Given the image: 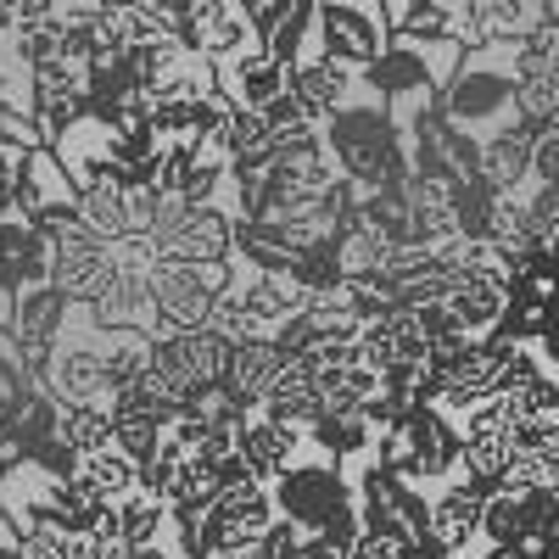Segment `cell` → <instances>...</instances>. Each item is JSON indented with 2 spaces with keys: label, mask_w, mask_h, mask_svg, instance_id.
Segmentation results:
<instances>
[{
  "label": "cell",
  "mask_w": 559,
  "mask_h": 559,
  "mask_svg": "<svg viewBox=\"0 0 559 559\" xmlns=\"http://www.w3.org/2000/svg\"><path fill=\"white\" fill-rule=\"evenodd\" d=\"M381 7H397V0H381Z\"/></svg>",
  "instance_id": "cell-30"
},
{
  "label": "cell",
  "mask_w": 559,
  "mask_h": 559,
  "mask_svg": "<svg viewBox=\"0 0 559 559\" xmlns=\"http://www.w3.org/2000/svg\"><path fill=\"white\" fill-rule=\"evenodd\" d=\"M157 258H179V263H224L229 241H236V213H224L218 202H185L163 191L157 224H152Z\"/></svg>",
  "instance_id": "cell-4"
},
{
  "label": "cell",
  "mask_w": 559,
  "mask_h": 559,
  "mask_svg": "<svg viewBox=\"0 0 559 559\" xmlns=\"http://www.w3.org/2000/svg\"><path fill=\"white\" fill-rule=\"evenodd\" d=\"M236 274V258L224 263H179V258H157L146 269V286H152V302H157V324H152V342L157 336H174V331H197L207 319V302L213 292L229 286Z\"/></svg>",
  "instance_id": "cell-3"
},
{
  "label": "cell",
  "mask_w": 559,
  "mask_h": 559,
  "mask_svg": "<svg viewBox=\"0 0 559 559\" xmlns=\"http://www.w3.org/2000/svg\"><path fill=\"white\" fill-rule=\"evenodd\" d=\"M358 358L369 369H397V364H419V358H426V331H419L414 308L392 302L381 319H369L358 331Z\"/></svg>",
  "instance_id": "cell-11"
},
{
  "label": "cell",
  "mask_w": 559,
  "mask_h": 559,
  "mask_svg": "<svg viewBox=\"0 0 559 559\" xmlns=\"http://www.w3.org/2000/svg\"><path fill=\"white\" fill-rule=\"evenodd\" d=\"M481 543H515L521 537V492H509V487H492L481 498Z\"/></svg>",
  "instance_id": "cell-25"
},
{
  "label": "cell",
  "mask_w": 559,
  "mask_h": 559,
  "mask_svg": "<svg viewBox=\"0 0 559 559\" xmlns=\"http://www.w3.org/2000/svg\"><path fill=\"white\" fill-rule=\"evenodd\" d=\"M57 437L79 453L112 442V408L96 397V403H57Z\"/></svg>",
  "instance_id": "cell-24"
},
{
  "label": "cell",
  "mask_w": 559,
  "mask_h": 559,
  "mask_svg": "<svg viewBox=\"0 0 559 559\" xmlns=\"http://www.w3.org/2000/svg\"><path fill=\"white\" fill-rule=\"evenodd\" d=\"M17 107H28V96H12V79H7V68H0V123H7V112H17Z\"/></svg>",
  "instance_id": "cell-28"
},
{
  "label": "cell",
  "mask_w": 559,
  "mask_h": 559,
  "mask_svg": "<svg viewBox=\"0 0 559 559\" xmlns=\"http://www.w3.org/2000/svg\"><path fill=\"white\" fill-rule=\"evenodd\" d=\"M442 118L453 129H503L515 123V68H492V62H471L453 84H448V102Z\"/></svg>",
  "instance_id": "cell-8"
},
{
  "label": "cell",
  "mask_w": 559,
  "mask_h": 559,
  "mask_svg": "<svg viewBox=\"0 0 559 559\" xmlns=\"http://www.w3.org/2000/svg\"><path fill=\"white\" fill-rule=\"evenodd\" d=\"M286 90L313 112V118H324V112H336L353 90H358V73L347 68V62H336V57H297L292 68H286Z\"/></svg>",
  "instance_id": "cell-16"
},
{
  "label": "cell",
  "mask_w": 559,
  "mask_h": 559,
  "mask_svg": "<svg viewBox=\"0 0 559 559\" xmlns=\"http://www.w3.org/2000/svg\"><path fill=\"white\" fill-rule=\"evenodd\" d=\"M292 353H280L274 336H252V342H229V364H224V397L236 408H258L269 381L280 376V364H286Z\"/></svg>",
  "instance_id": "cell-15"
},
{
  "label": "cell",
  "mask_w": 559,
  "mask_h": 559,
  "mask_svg": "<svg viewBox=\"0 0 559 559\" xmlns=\"http://www.w3.org/2000/svg\"><path fill=\"white\" fill-rule=\"evenodd\" d=\"M179 39L191 45L197 57H207V62L241 57V51H252V45H258V34H252V17L236 7V0H218V7H197Z\"/></svg>",
  "instance_id": "cell-13"
},
{
  "label": "cell",
  "mask_w": 559,
  "mask_h": 559,
  "mask_svg": "<svg viewBox=\"0 0 559 559\" xmlns=\"http://www.w3.org/2000/svg\"><path fill=\"white\" fill-rule=\"evenodd\" d=\"M84 313H90V324H102V331H146L152 336V324H157V302H152L146 274H129V269H118V280Z\"/></svg>",
  "instance_id": "cell-18"
},
{
  "label": "cell",
  "mask_w": 559,
  "mask_h": 559,
  "mask_svg": "<svg viewBox=\"0 0 559 559\" xmlns=\"http://www.w3.org/2000/svg\"><path fill=\"white\" fill-rule=\"evenodd\" d=\"M102 559H179V554H168V548H157V543H146V548H129V543H107L102 548Z\"/></svg>",
  "instance_id": "cell-27"
},
{
  "label": "cell",
  "mask_w": 559,
  "mask_h": 559,
  "mask_svg": "<svg viewBox=\"0 0 559 559\" xmlns=\"http://www.w3.org/2000/svg\"><path fill=\"white\" fill-rule=\"evenodd\" d=\"M236 7H241V12H252V7H258V0H236Z\"/></svg>",
  "instance_id": "cell-29"
},
{
  "label": "cell",
  "mask_w": 559,
  "mask_h": 559,
  "mask_svg": "<svg viewBox=\"0 0 559 559\" xmlns=\"http://www.w3.org/2000/svg\"><path fill=\"white\" fill-rule=\"evenodd\" d=\"M269 526H274V492H269V481L241 476V481H229L202 509L197 543H202V554H252Z\"/></svg>",
  "instance_id": "cell-5"
},
{
  "label": "cell",
  "mask_w": 559,
  "mask_h": 559,
  "mask_svg": "<svg viewBox=\"0 0 559 559\" xmlns=\"http://www.w3.org/2000/svg\"><path fill=\"white\" fill-rule=\"evenodd\" d=\"M79 218L96 229L107 247L123 241V236H140V224L129 213V185H90V191H79Z\"/></svg>",
  "instance_id": "cell-21"
},
{
  "label": "cell",
  "mask_w": 559,
  "mask_h": 559,
  "mask_svg": "<svg viewBox=\"0 0 559 559\" xmlns=\"http://www.w3.org/2000/svg\"><path fill=\"white\" fill-rule=\"evenodd\" d=\"M7 308H12V313H7V331H12V342H17V347H57V331H62L68 313H73V302L62 297L57 280L23 286Z\"/></svg>",
  "instance_id": "cell-12"
},
{
  "label": "cell",
  "mask_w": 559,
  "mask_h": 559,
  "mask_svg": "<svg viewBox=\"0 0 559 559\" xmlns=\"http://www.w3.org/2000/svg\"><path fill=\"white\" fill-rule=\"evenodd\" d=\"M481 498H487V487L471 481V476L448 481V487L431 498V537H437L448 554H459V548L476 543V532H481Z\"/></svg>",
  "instance_id": "cell-17"
},
{
  "label": "cell",
  "mask_w": 559,
  "mask_h": 559,
  "mask_svg": "<svg viewBox=\"0 0 559 559\" xmlns=\"http://www.w3.org/2000/svg\"><path fill=\"white\" fill-rule=\"evenodd\" d=\"M319 140H324V152L336 157V168L358 185V191H403L414 163L403 152V134L386 112L381 96H353L336 107V112H324L319 118Z\"/></svg>",
  "instance_id": "cell-1"
},
{
  "label": "cell",
  "mask_w": 559,
  "mask_h": 559,
  "mask_svg": "<svg viewBox=\"0 0 559 559\" xmlns=\"http://www.w3.org/2000/svg\"><path fill=\"white\" fill-rule=\"evenodd\" d=\"M442 12L453 17L459 45L487 51V45H515L537 23V0H442Z\"/></svg>",
  "instance_id": "cell-9"
},
{
  "label": "cell",
  "mask_w": 559,
  "mask_h": 559,
  "mask_svg": "<svg viewBox=\"0 0 559 559\" xmlns=\"http://www.w3.org/2000/svg\"><path fill=\"white\" fill-rule=\"evenodd\" d=\"M213 79L236 107H269L280 90H286V62H280L274 51H263V45H252V51H241V57L213 62Z\"/></svg>",
  "instance_id": "cell-14"
},
{
  "label": "cell",
  "mask_w": 559,
  "mask_h": 559,
  "mask_svg": "<svg viewBox=\"0 0 559 559\" xmlns=\"http://www.w3.org/2000/svg\"><path fill=\"white\" fill-rule=\"evenodd\" d=\"M79 476H84V487L96 492V498H123V492H134L140 487V464L118 448V442H102V448H90V453H79Z\"/></svg>",
  "instance_id": "cell-22"
},
{
  "label": "cell",
  "mask_w": 559,
  "mask_h": 559,
  "mask_svg": "<svg viewBox=\"0 0 559 559\" xmlns=\"http://www.w3.org/2000/svg\"><path fill=\"white\" fill-rule=\"evenodd\" d=\"M302 448H308V437L297 426H286V419H274L263 408H247L241 414V448L236 453H241V464H247L258 481H274Z\"/></svg>",
  "instance_id": "cell-10"
},
{
  "label": "cell",
  "mask_w": 559,
  "mask_h": 559,
  "mask_svg": "<svg viewBox=\"0 0 559 559\" xmlns=\"http://www.w3.org/2000/svg\"><path fill=\"white\" fill-rule=\"evenodd\" d=\"M313 39L324 57L347 62L353 73H364L386 51L392 23L381 0H313Z\"/></svg>",
  "instance_id": "cell-6"
},
{
  "label": "cell",
  "mask_w": 559,
  "mask_h": 559,
  "mask_svg": "<svg viewBox=\"0 0 559 559\" xmlns=\"http://www.w3.org/2000/svg\"><path fill=\"white\" fill-rule=\"evenodd\" d=\"M224 364H229V342L218 331H207V324H197V331H174V336H157L152 342V376L179 397L191 403L197 392L218 386L224 381Z\"/></svg>",
  "instance_id": "cell-7"
},
{
  "label": "cell",
  "mask_w": 559,
  "mask_h": 559,
  "mask_svg": "<svg viewBox=\"0 0 559 559\" xmlns=\"http://www.w3.org/2000/svg\"><path fill=\"white\" fill-rule=\"evenodd\" d=\"M442 302H448V313H453L459 331L487 336L492 324H498V313H503V302H509V286H503L498 274H459Z\"/></svg>",
  "instance_id": "cell-20"
},
{
  "label": "cell",
  "mask_w": 559,
  "mask_h": 559,
  "mask_svg": "<svg viewBox=\"0 0 559 559\" xmlns=\"http://www.w3.org/2000/svg\"><path fill=\"white\" fill-rule=\"evenodd\" d=\"M376 464H386L392 476H403L414 487L419 481H448L459 471V431H453V419L437 403L403 408L392 426H381Z\"/></svg>",
  "instance_id": "cell-2"
},
{
  "label": "cell",
  "mask_w": 559,
  "mask_h": 559,
  "mask_svg": "<svg viewBox=\"0 0 559 559\" xmlns=\"http://www.w3.org/2000/svg\"><path fill=\"white\" fill-rule=\"evenodd\" d=\"M163 526H168V498H163V492L134 487V492L118 498V543L146 548V543L163 537Z\"/></svg>",
  "instance_id": "cell-23"
},
{
  "label": "cell",
  "mask_w": 559,
  "mask_h": 559,
  "mask_svg": "<svg viewBox=\"0 0 559 559\" xmlns=\"http://www.w3.org/2000/svg\"><path fill=\"white\" fill-rule=\"evenodd\" d=\"M532 146H537V123L515 118L481 140V174L498 191H521V179H532Z\"/></svg>",
  "instance_id": "cell-19"
},
{
  "label": "cell",
  "mask_w": 559,
  "mask_h": 559,
  "mask_svg": "<svg viewBox=\"0 0 559 559\" xmlns=\"http://www.w3.org/2000/svg\"><path fill=\"white\" fill-rule=\"evenodd\" d=\"M28 152H34V146H23V140H12L7 129H0V213H7L12 185H17V179H23V168H28Z\"/></svg>",
  "instance_id": "cell-26"
}]
</instances>
